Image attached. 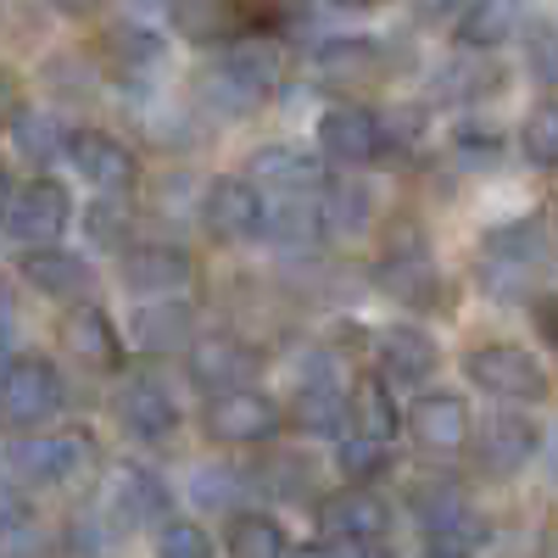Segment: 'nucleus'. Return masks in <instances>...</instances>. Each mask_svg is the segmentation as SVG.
Returning a JSON list of instances; mask_svg holds the SVG:
<instances>
[{
    "label": "nucleus",
    "instance_id": "47",
    "mask_svg": "<svg viewBox=\"0 0 558 558\" xmlns=\"http://www.w3.org/2000/svg\"><path fill=\"white\" fill-rule=\"evenodd\" d=\"M336 7H347V12H368V7H380V0H336Z\"/></svg>",
    "mask_w": 558,
    "mask_h": 558
},
{
    "label": "nucleus",
    "instance_id": "40",
    "mask_svg": "<svg viewBox=\"0 0 558 558\" xmlns=\"http://www.w3.org/2000/svg\"><path fill=\"white\" fill-rule=\"evenodd\" d=\"M213 536L196 520H162L157 525V558H213Z\"/></svg>",
    "mask_w": 558,
    "mask_h": 558
},
{
    "label": "nucleus",
    "instance_id": "39",
    "mask_svg": "<svg viewBox=\"0 0 558 558\" xmlns=\"http://www.w3.org/2000/svg\"><path fill=\"white\" fill-rule=\"evenodd\" d=\"M413 520H418V531H430V525H441V520H452L458 508H470L463 502V492L452 486V481H430V486H413Z\"/></svg>",
    "mask_w": 558,
    "mask_h": 558
},
{
    "label": "nucleus",
    "instance_id": "16",
    "mask_svg": "<svg viewBox=\"0 0 558 558\" xmlns=\"http://www.w3.org/2000/svg\"><path fill=\"white\" fill-rule=\"evenodd\" d=\"M318 531L324 542H386L391 531V508L380 492H368V486H347L336 497H324L318 508Z\"/></svg>",
    "mask_w": 558,
    "mask_h": 558
},
{
    "label": "nucleus",
    "instance_id": "5",
    "mask_svg": "<svg viewBox=\"0 0 558 558\" xmlns=\"http://www.w3.org/2000/svg\"><path fill=\"white\" fill-rule=\"evenodd\" d=\"M202 425L223 447H263V441L279 436V425H286V408H279L268 391H257V386H235V391L207 397Z\"/></svg>",
    "mask_w": 558,
    "mask_h": 558
},
{
    "label": "nucleus",
    "instance_id": "41",
    "mask_svg": "<svg viewBox=\"0 0 558 558\" xmlns=\"http://www.w3.org/2000/svg\"><path fill=\"white\" fill-rule=\"evenodd\" d=\"M241 492H246V475L229 470V463H207V470L191 475V497H196L202 508H229Z\"/></svg>",
    "mask_w": 558,
    "mask_h": 558
},
{
    "label": "nucleus",
    "instance_id": "6",
    "mask_svg": "<svg viewBox=\"0 0 558 558\" xmlns=\"http://www.w3.org/2000/svg\"><path fill=\"white\" fill-rule=\"evenodd\" d=\"M463 375L497 402H542L547 397V368L536 363V352H525L514 341L475 347L470 357H463Z\"/></svg>",
    "mask_w": 558,
    "mask_h": 558
},
{
    "label": "nucleus",
    "instance_id": "51",
    "mask_svg": "<svg viewBox=\"0 0 558 558\" xmlns=\"http://www.w3.org/2000/svg\"><path fill=\"white\" fill-rule=\"evenodd\" d=\"M296 7H302V0H296Z\"/></svg>",
    "mask_w": 558,
    "mask_h": 558
},
{
    "label": "nucleus",
    "instance_id": "29",
    "mask_svg": "<svg viewBox=\"0 0 558 558\" xmlns=\"http://www.w3.org/2000/svg\"><path fill=\"white\" fill-rule=\"evenodd\" d=\"M263 235H268L274 246H296V252L318 246V241H324L318 202H313V196H286L279 207H268V213H263Z\"/></svg>",
    "mask_w": 558,
    "mask_h": 558
},
{
    "label": "nucleus",
    "instance_id": "11",
    "mask_svg": "<svg viewBox=\"0 0 558 558\" xmlns=\"http://www.w3.org/2000/svg\"><path fill=\"white\" fill-rule=\"evenodd\" d=\"M318 151H324V162H336V168H368L386 151L380 112H368L357 101L324 107V118H318Z\"/></svg>",
    "mask_w": 558,
    "mask_h": 558
},
{
    "label": "nucleus",
    "instance_id": "19",
    "mask_svg": "<svg viewBox=\"0 0 558 558\" xmlns=\"http://www.w3.org/2000/svg\"><path fill=\"white\" fill-rule=\"evenodd\" d=\"M241 179H252L257 191H279V196H313L324 184V162L313 151H302V146H279L274 140V146H257L246 157Z\"/></svg>",
    "mask_w": 558,
    "mask_h": 558
},
{
    "label": "nucleus",
    "instance_id": "28",
    "mask_svg": "<svg viewBox=\"0 0 558 558\" xmlns=\"http://www.w3.org/2000/svg\"><path fill=\"white\" fill-rule=\"evenodd\" d=\"M291 418L307 436H347V391L336 380H307L291 402Z\"/></svg>",
    "mask_w": 558,
    "mask_h": 558
},
{
    "label": "nucleus",
    "instance_id": "46",
    "mask_svg": "<svg viewBox=\"0 0 558 558\" xmlns=\"http://www.w3.org/2000/svg\"><path fill=\"white\" fill-rule=\"evenodd\" d=\"M470 0H413V17L418 23H447V17H458Z\"/></svg>",
    "mask_w": 558,
    "mask_h": 558
},
{
    "label": "nucleus",
    "instance_id": "45",
    "mask_svg": "<svg viewBox=\"0 0 558 558\" xmlns=\"http://www.w3.org/2000/svg\"><path fill=\"white\" fill-rule=\"evenodd\" d=\"M531 73H536V84H553V73H558L553 68V34L547 28L531 39Z\"/></svg>",
    "mask_w": 558,
    "mask_h": 558
},
{
    "label": "nucleus",
    "instance_id": "7",
    "mask_svg": "<svg viewBox=\"0 0 558 558\" xmlns=\"http://www.w3.org/2000/svg\"><path fill=\"white\" fill-rule=\"evenodd\" d=\"M68 218H73V196L62 191V184L57 179H28V184H12L0 229L28 252V246H57Z\"/></svg>",
    "mask_w": 558,
    "mask_h": 558
},
{
    "label": "nucleus",
    "instance_id": "9",
    "mask_svg": "<svg viewBox=\"0 0 558 558\" xmlns=\"http://www.w3.org/2000/svg\"><path fill=\"white\" fill-rule=\"evenodd\" d=\"M168 486L157 470H146V463H118V470L107 475V531H134V525H162L168 514Z\"/></svg>",
    "mask_w": 558,
    "mask_h": 558
},
{
    "label": "nucleus",
    "instance_id": "2",
    "mask_svg": "<svg viewBox=\"0 0 558 558\" xmlns=\"http://www.w3.org/2000/svg\"><path fill=\"white\" fill-rule=\"evenodd\" d=\"M7 475L17 486H73L96 470V441L89 430H62V436H23L0 452Z\"/></svg>",
    "mask_w": 558,
    "mask_h": 558
},
{
    "label": "nucleus",
    "instance_id": "32",
    "mask_svg": "<svg viewBox=\"0 0 558 558\" xmlns=\"http://www.w3.org/2000/svg\"><path fill=\"white\" fill-rule=\"evenodd\" d=\"M229 558H286L291 542H286V525L274 514H235L229 520Z\"/></svg>",
    "mask_w": 558,
    "mask_h": 558
},
{
    "label": "nucleus",
    "instance_id": "13",
    "mask_svg": "<svg viewBox=\"0 0 558 558\" xmlns=\"http://www.w3.org/2000/svg\"><path fill=\"white\" fill-rule=\"evenodd\" d=\"M408 436L425 447V452H436V458H452V452H463L470 447V436H475V425H470V402L463 397H452V391H425L413 408H408Z\"/></svg>",
    "mask_w": 558,
    "mask_h": 558
},
{
    "label": "nucleus",
    "instance_id": "34",
    "mask_svg": "<svg viewBox=\"0 0 558 558\" xmlns=\"http://www.w3.org/2000/svg\"><path fill=\"white\" fill-rule=\"evenodd\" d=\"M84 235H89V246H101V252H123V246L134 241V213H129V202H118V196L89 202V207H84Z\"/></svg>",
    "mask_w": 558,
    "mask_h": 558
},
{
    "label": "nucleus",
    "instance_id": "36",
    "mask_svg": "<svg viewBox=\"0 0 558 558\" xmlns=\"http://www.w3.org/2000/svg\"><path fill=\"white\" fill-rule=\"evenodd\" d=\"M520 157H525L531 168H542V173L558 168V107H553V101H542V107L520 123Z\"/></svg>",
    "mask_w": 558,
    "mask_h": 558
},
{
    "label": "nucleus",
    "instance_id": "4",
    "mask_svg": "<svg viewBox=\"0 0 558 558\" xmlns=\"http://www.w3.org/2000/svg\"><path fill=\"white\" fill-rule=\"evenodd\" d=\"M542 257H547V229H542V218H520V223L492 229L486 252H481L486 291L502 296V302H520L525 286H531V274L542 268Z\"/></svg>",
    "mask_w": 558,
    "mask_h": 558
},
{
    "label": "nucleus",
    "instance_id": "14",
    "mask_svg": "<svg viewBox=\"0 0 558 558\" xmlns=\"http://www.w3.org/2000/svg\"><path fill=\"white\" fill-rule=\"evenodd\" d=\"M118 257H123V286L140 291V296H173V291L191 286V274H196L191 252L173 246V241H129Z\"/></svg>",
    "mask_w": 558,
    "mask_h": 558
},
{
    "label": "nucleus",
    "instance_id": "3",
    "mask_svg": "<svg viewBox=\"0 0 558 558\" xmlns=\"http://www.w3.org/2000/svg\"><path fill=\"white\" fill-rule=\"evenodd\" d=\"M68 402V386L57 375L51 357H12L7 375H0V425L7 430H39L51 425Z\"/></svg>",
    "mask_w": 558,
    "mask_h": 558
},
{
    "label": "nucleus",
    "instance_id": "44",
    "mask_svg": "<svg viewBox=\"0 0 558 558\" xmlns=\"http://www.w3.org/2000/svg\"><path fill=\"white\" fill-rule=\"evenodd\" d=\"M28 520V492L7 475V463H0V531L7 525H23Z\"/></svg>",
    "mask_w": 558,
    "mask_h": 558
},
{
    "label": "nucleus",
    "instance_id": "33",
    "mask_svg": "<svg viewBox=\"0 0 558 558\" xmlns=\"http://www.w3.org/2000/svg\"><path fill=\"white\" fill-rule=\"evenodd\" d=\"M107 51H112V62L129 68V73H151V68H162L168 45H162V34L146 28V23H118V28L107 34Z\"/></svg>",
    "mask_w": 558,
    "mask_h": 558
},
{
    "label": "nucleus",
    "instance_id": "50",
    "mask_svg": "<svg viewBox=\"0 0 558 558\" xmlns=\"http://www.w3.org/2000/svg\"><path fill=\"white\" fill-rule=\"evenodd\" d=\"M7 363H12V357H7V352H0V375H7Z\"/></svg>",
    "mask_w": 558,
    "mask_h": 558
},
{
    "label": "nucleus",
    "instance_id": "12",
    "mask_svg": "<svg viewBox=\"0 0 558 558\" xmlns=\"http://www.w3.org/2000/svg\"><path fill=\"white\" fill-rule=\"evenodd\" d=\"M252 347L235 341V336H196L184 347V375L202 397H218V391H235V386H252Z\"/></svg>",
    "mask_w": 558,
    "mask_h": 558
},
{
    "label": "nucleus",
    "instance_id": "31",
    "mask_svg": "<svg viewBox=\"0 0 558 558\" xmlns=\"http://www.w3.org/2000/svg\"><path fill=\"white\" fill-rule=\"evenodd\" d=\"M486 542H492V525L475 508H458L452 520L425 531V558H475V553H486Z\"/></svg>",
    "mask_w": 558,
    "mask_h": 558
},
{
    "label": "nucleus",
    "instance_id": "24",
    "mask_svg": "<svg viewBox=\"0 0 558 558\" xmlns=\"http://www.w3.org/2000/svg\"><path fill=\"white\" fill-rule=\"evenodd\" d=\"M525 23V0H470L458 12V45L463 51H497L520 34Z\"/></svg>",
    "mask_w": 558,
    "mask_h": 558
},
{
    "label": "nucleus",
    "instance_id": "27",
    "mask_svg": "<svg viewBox=\"0 0 558 558\" xmlns=\"http://www.w3.org/2000/svg\"><path fill=\"white\" fill-rule=\"evenodd\" d=\"M397 425H402V413H397L386 380H357L347 391V436H368V441H386L391 447Z\"/></svg>",
    "mask_w": 558,
    "mask_h": 558
},
{
    "label": "nucleus",
    "instance_id": "35",
    "mask_svg": "<svg viewBox=\"0 0 558 558\" xmlns=\"http://www.w3.org/2000/svg\"><path fill=\"white\" fill-rule=\"evenodd\" d=\"M341 447H336V470L352 481V486H363V481H380L386 470H391V447L386 441H368V436H336Z\"/></svg>",
    "mask_w": 558,
    "mask_h": 558
},
{
    "label": "nucleus",
    "instance_id": "20",
    "mask_svg": "<svg viewBox=\"0 0 558 558\" xmlns=\"http://www.w3.org/2000/svg\"><path fill=\"white\" fill-rule=\"evenodd\" d=\"M375 286H380L391 302L413 307V313L436 307V296H441V279H436V263H430V252H425V246L386 252V257H380V268H375Z\"/></svg>",
    "mask_w": 558,
    "mask_h": 558
},
{
    "label": "nucleus",
    "instance_id": "18",
    "mask_svg": "<svg viewBox=\"0 0 558 558\" xmlns=\"http://www.w3.org/2000/svg\"><path fill=\"white\" fill-rule=\"evenodd\" d=\"M536 447H542V430L525 413H492L475 436V458H481L486 475H520L536 458Z\"/></svg>",
    "mask_w": 558,
    "mask_h": 558
},
{
    "label": "nucleus",
    "instance_id": "30",
    "mask_svg": "<svg viewBox=\"0 0 558 558\" xmlns=\"http://www.w3.org/2000/svg\"><path fill=\"white\" fill-rule=\"evenodd\" d=\"M7 129H12V151H17L28 168H45L51 157H62L68 129H62L51 112H39V107H17V112L7 118Z\"/></svg>",
    "mask_w": 558,
    "mask_h": 558
},
{
    "label": "nucleus",
    "instance_id": "22",
    "mask_svg": "<svg viewBox=\"0 0 558 558\" xmlns=\"http://www.w3.org/2000/svg\"><path fill=\"white\" fill-rule=\"evenodd\" d=\"M62 341L68 352L96 368V375H112V368H123V341H118V324L101 313V307H78L68 324H62Z\"/></svg>",
    "mask_w": 558,
    "mask_h": 558
},
{
    "label": "nucleus",
    "instance_id": "23",
    "mask_svg": "<svg viewBox=\"0 0 558 558\" xmlns=\"http://www.w3.org/2000/svg\"><path fill=\"white\" fill-rule=\"evenodd\" d=\"M375 357L386 368V380L418 386V380H430V368H436V341L418 330V324H391L375 341Z\"/></svg>",
    "mask_w": 558,
    "mask_h": 558
},
{
    "label": "nucleus",
    "instance_id": "38",
    "mask_svg": "<svg viewBox=\"0 0 558 558\" xmlns=\"http://www.w3.org/2000/svg\"><path fill=\"white\" fill-rule=\"evenodd\" d=\"M368 191H357V184H336L330 202H318V218H324V235H357V229L368 223Z\"/></svg>",
    "mask_w": 558,
    "mask_h": 558
},
{
    "label": "nucleus",
    "instance_id": "1",
    "mask_svg": "<svg viewBox=\"0 0 558 558\" xmlns=\"http://www.w3.org/2000/svg\"><path fill=\"white\" fill-rule=\"evenodd\" d=\"M274 78H279V45L263 34H241L223 45V62L207 73L202 96L223 112H252V107H263Z\"/></svg>",
    "mask_w": 558,
    "mask_h": 558
},
{
    "label": "nucleus",
    "instance_id": "15",
    "mask_svg": "<svg viewBox=\"0 0 558 558\" xmlns=\"http://www.w3.org/2000/svg\"><path fill=\"white\" fill-rule=\"evenodd\" d=\"M118 418L134 441H173L179 436V402L168 391V380L157 375H129L123 391H118Z\"/></svg>",
    "mask_w": 558,
    "mask_h": 558
},
{
    "label": "nucleus",
    "instance_id": "37",
    "mask_svg": "<svg viewBox=\"0 0 558 558\" xmlns=\"http://www.w3.org/2000/svg\"><path fill=\"white\" fill-rule=\"evenodd\" d=\"M452 157H458L463 168L486 173V168H497V162H502V134H497L486 118L458 123V129H452Z\"/></svg>",
    "mask_w": 558,
    "mask_h": 558
},
{
    "label": "nucleus",
    "instance_id": "49",
    "mask_svg": "<svg viewBox=\"0 0 558 558\" xmlns=\"http://www.w3.org/2000/svg\"><path fill=\"white\" fill-rule=\"evenodd\" d=\"M286 558H324V547H302V553H286Z\"/></svg>",
    "mask_w": 558,
    "mask_h": 558
},
{
    "label": "nucleus",
    "instance_id": "43",
    "mask_svg": "<svg viewBox=\"0 0 558 558\" xmlns=\"http://www.w3.org/2000/svg\"><path fill=\"white\" fill-rule=\"evenodd\" d=\"M45 553H51V542H45V531L34 520L0 531V558H45Z\"/></svg>",
    "mask_w": 558,
    "mask_h": 558
},
{
    "label": "nucleus",
    "instance_id": "17",
    "mask_svg": "<svg viewBox=\"0 0 558 558\" xmlns=\"http://www.w3.org/2000/svg\"><path fill=\"white\" fill-rule=\"evenodd\" d=\"M23 279H28V291L51 296V302L96 296V268H89V257H78L68 246H28L23 252Z\"/></svg>",
    "mask_w": 558,
    "mask_h": 558
},
{
    "label": "nucleus",
    "instance_id": "10",
    "mask_svg": "<svg viewBox=\"0 0 558 558\" xmlns=\"http://www.w3.org/2000/svg\"><path fill=\"white\" fill-rule=\"evenodd\" d=\"M62 157L73 162V173H78L84 184H96L101 196H123L129 184L140 179L134 151L123 146L118 134H101V129H73V134L62 140Z\"/></svg>",
    "mask_w": 558,
    "mask_h": 558
},
{
    "label": "nucleus",
    "instance_id": "48",
    "mask_svg": "<svg viewBox=\"0 0 558 558\" xmlns=\"http://www.w3.org/2000/svg\"><path fill=\"white\" fill-rule=\"evenodd\" d=\"M7 196H12V179H7V168H0V213H7Z\"/></svg>",
    "mask_w": 558,
    "mask_h": 558
},
{
    "label": "nucleus",
    "instance_id": "8",
    "mask_svg": "<svg viewBox=\"0 0 558 558\" xmlns=\"http://www.w3.org/2000/svg\"><path fill=\"white\" fill-rule=\"evenodd\" d=\"M263 191L252 179L241 173H223L207 184V196H202V223H207V235L213 241H229V246H241V241H257L263 235Z\"/></svg>",
    "mask_w": 558,
    "mask_h": 558
},
{
    "label": "nucleus",
    "instance_id": "21",
    "mask_svg": "<svg viewBox=\"0 0 558 558\" xmlns=\"http://www.w3.org/2000/svg\"><path fill=\"white\" fill-rule=\"evenodd\" d=\"M129 341H134L140 352H151V357H162V352H184V347L196 341V313L184 307V302L157 296V302H146V307L134 313Z\"/></svg>",
    "mask_w": 558,
    "mask_h": 558
},
{
    "label": "nucleus",
    "instance_id": "25",
    "mask_svg": "<svg viewBox=\"0 0 558 558\" xmlns=\"http://www.w3.org/2000/svg\"><path fill=\"white\" fill-rule=\"evenodd\" d=\"M173 34L191 45H229L241 39V7L235 0H173Z\"/></svg>",
    "mask_w": 558,
    "mask_h": 558
},
{
    "label": "nucleus",
    "instance_id": "42",
    "mask_svg": "<svg viewBox=\"0 0 558 558\" xmlns=\"http://www.w3.org/2000/svg\"><path fill=\"white\" fill-rule=\"evenodd\" d=\"M246 481H257L268 497H302L307 492V481H313V470L302 458H268L257 475H246Z\"/></svg>",
    "mask_w": 558,
    "mask_h": 558
},
{
    "label": "nucleus",
    "instance_id": "26",
    "mask_svg": "<svg viewBox=\"0 0 558 558\" xmlns=\"http://www.w3.org/2000/svg\"><path fill=\"white\" fill-rule=\"evenodd\" d=\"M313 68L336 84H368V78H380V45L363 34H336L313 51Z\"/></svg>",
    "mask_w": 558,
    "mask_h": 558
}]
</instances>
